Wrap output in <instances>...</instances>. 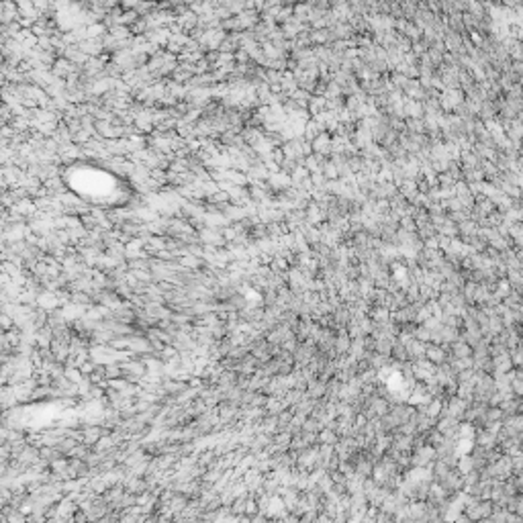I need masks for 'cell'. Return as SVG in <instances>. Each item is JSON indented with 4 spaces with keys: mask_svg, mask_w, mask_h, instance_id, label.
<instances>
[{
    "mask_svg": "<svg viewBox=\"0 0 523 523\" xmlns=\"http://www.w3.org/2000/svg\"><path fill=\"white\" fill-rule=\"evenodd\" d=\"M423 358L427 362H432L434 366H440L444 362H448V352L444 350V346H438V344H425V354Z\"/></svg>",
    "mask_w": 523,
    "mask_h": 523,
    "instance_id": "cell-1",
    "label": "cell"
},
{
    "mask_svg": "<svg viewBox=\"0 0 523 523\" xmlns=\"http://www.w3.org/2000/svg\"><path fill=\"white\" fill-rule=\"evenodd\" d=\"M260 515V509H258V499L254 493H248L245 497V511H243V517H256Z\"/></svg>",
    "mask_w": 523,
    "mask_h": 523,
    "instance_id": "cell-2",
    "label": "cell"
},
{
    "mask_svg": "<svg viewBox=\"0 0 523 523\" xmlns=\"http://www.w3.org/2000/svg\"><path fill=\"white\" fill-rule=\"evenodd\" d=\"M505 509H507L509 513H513V515H523V501H521V495L511 497V499L507 501Z\"/></svg>",
    "mask_w": 523,
    "mask_h": 523,
    "instance_id": "cell-3",
    "label": "cell"
},
{
    "mask_svg": "<svg viewBox=\"0 0 523 523\" xmlns=\"http://www.w3.org/2000/svg\"><path fill=\"white\" fill-rule=\"evenodd\" d=\"M317 517H319L317 511H309V513H304V515L298 517V523H317Z\"/></svg>",
    "mask_w": 523,
    "mask_h": 523,
    "instance_id": "cell-4",
    "label": "cell"
},
{
    "mask_svg": "<svg viewBox=\"0 0 523 523\" xmlns=\"http://www.w3.org/2000/svg\"><path fill=\"white\" fill-rule=\"evenodd\" d=\"M317 523H333V519H329L327 515H323V513H319V517H317Z\"/></svg>",
    "mask_w": 523,
    "mask_h": 523,
    "instance_id": "cell-5",
    "label": "cell"
},
{
    "mask_svg": "<svg viewBox=\"0 0 523 523\" xmlns=\"http://www.w3.org/2000/svg\"><path fill=\"white\" fill-rule=\"evenodd\" d=\"M474 523H493V521H490V517H486V519H478V521H474Z\"/></svg>",
    "mask_w": 523,
    "mask_h": 523,
    "instance_id": "cell-6",
    "label": "cell"
},
{
    "mask_svg": "<svg viewBox=\"0 0 523 523\" xmlns=\"http://www.w3.org/2000/svg\"><path fill=\"white\" fill-rule=\"evenodd\" d=\"M346 523H362V521H356V519H352V517H350V519H348Z\"/></svg>",
    "mask_w": 523,
    "mask_h": 523,
    "instance_id": "cell-7",
    "label": "cell"
}]
</instances>
